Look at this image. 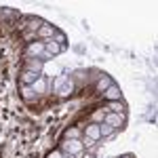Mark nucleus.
Instances as JSON below:
<instances>
[{"label": "nucleus", "mask_w": 158, "mask_h": 158, "mask_svg": "<svg viewBox=\"0 0 158 158\" xmlns=\"http://www.w3.org/2000/svg\"><path fill=\"white\" fill-rule=\"evenodd\" d=\"M53 89H55L59 95H70V93H72V82H70L68 74L57 76V78H55V82H53Z\"/></svg>", "instance_id": "1"}, {"label": "nucleus", "mask_w": 158, "mask_h": 158, "mask_svg": "<svg viewBox=\"0 0 158 158\" xmlns=\"http://www.w3.org/2000/svg\"><path fill=\"white\" fill-rule=\"evenodd\" d=\"M103 120H106V124H110L112 129H116V127L124 124V114H114V112H110V114L103 116Z\"/></svg>", "instance_id": "2"}, {"label": "nucleus", "mask_w": 158, "mask_h": 158, "mask_svg": "<svg viewBox=\"0 0 158 158\" xmlns=\"http://www.w3.org/2000/svg\"><path fill=\"white\" fill-rule=\"evenodd\" d=\"M103 95H106V99H110V101H120V91H118V86L110 85L106 91H103Z\"/></svg>", "instance_id": "3"}, {"label": "nucleus", "mask_w": 158, "mask_h": 158, "mask_svg": "<svg viewBox=\"0 0 158 158\" xmlns=\"http://www.w3.org/2000/svg\"><path fill=\"white\" fill-rule=\"evenodd\" d=\"M65 150H68V154H78V152L82 150V141H78V139H68V141H65Z\"/></svg>", "instance_id": "4"}, {"label": "nucleus", "mask_w": 158, "mask_h": 158, "mask_svg": "<svg viewBox=\"0 0 158 158\" xmlns=\"http://www.w3.org/2000/svg\"><path fill=\"white\" fill-rule=\"evenodd\" d=\"M27 55H36V57H42L44 55V42H34L27 47Z\"/></svg>", "instance_id": "5"}, {"label": "nucleus", "mask_w": 158, "mask_h": 158, "mask_svg": "<svg viewBox=\"0 0 158 158\" xmlns=\"http://www.w3.org/2000/svg\"><path fill=\"white\" fill-rule=\"evenodd\" d=\"M59 51H61V44H57L55 40H47L44 42V53L47 55H57Z\"/></svg>", "instance_id": "6"}, {"label": "nucleus", "mask_w": 158, "mask_h": 158, "mask_svg": "<svg viewBox=\"0 0 158 158\" xmlns=\"http://www.w3.org/2000/svg\"><path fill=\"white\" fill-rule=\"evenodd\" d=\"M44 86H47V80L40 76L38 80H34V82H32V91H34L36 95H38V93H44Z\"/></svg>", "instance_id": "7"}, {"label": "nucleus", "mask_w": 158, "mask_h": 158, "mask_svg": "<svg viewBox=\"0 0 158 158\" xmlns=\"http://www.w3.org/2000/svg\"><path fill=\"white\" fill-rule=\"evenodd\" d=\"M86 137H91L93 141L99 139V137H101V133H99V124H89V127H86Z\"/></svg>", "instance_id": "8"}, {"label": "nucleus", "mask_w": 158, "mask_h": 158, "mask_svg": "<svg viewBox=\"0 0 158 158\" xmlns=\"http://www.w3.org/2000/svg\"><path fill=\"white\" fill-rule=\"evenodd\" d=\"M38 78H40V74H38V72H30V70H27V72L23 74V78H21V80H23L25 85H32V82L38 80Z\"/></svg>", "instance_id": "9"}, {"label": "nucleus", "mask_w": 158, "mask_h": 158, "mask_svg": "<svg viewBox=\"0 0 158 158\" xmlns=\"http://www.w3.org/2000/svg\"><path fill=\"white\" fill-rule=\"evenodd\" d=\"M44 65H42V61H38V59H30L27 61V70L30 72H40Z\"/></svg>", "instance_id": "10"}, {"label": "nucleus", "mask_w": 158, "mask_h": 158, "mask_svg": "<svg viewBox=\"0 0 158 158\" xmlns=\"http://www.w3.org/2000/svg\"><path fill=\"white\" fill-rule=\"evenodd\" d=\"M44 70H47L51 76H57V74H61V70H59V65H57V63H47V65H44Z\"/></svg>", "instance_id": "11"}, {"label": "nucleus", "mask_w": 158, "mask_h": 158, "mask_svg": "<svg viewBox=\"0 0 158 158\" xmlns=\"http://www.w3.org/2000/svg\"><path fill=\"white\" fill-rule=\"evenodd\" d=\"M114 114H122V110H124V106H122L120 101H110V106H108Z\"/></svg>", "instance_id": "12"}, {"label": "nucleus", "mask_w": 158, "mask_h": 158, "mask_svg": "<svg viewBox=\"0 0 158 158\" xmlns=\"http://www.w3.org/2000/svg\"><path fill=\"white\" fill-rule=\"evenodd\" d=\"M110 85H112V80H110V78H101V80L97 82V89L101 91V93H103V91H106V89H108Z\"/></svg>", "instance_id": "13"}, {"label": "nucleus", "mask_w": 158, "mask_h": 158, "mask_svg": "<svg viewBox=\"0 0 158 158\" xmlns=\"http://www.w3.org/2000/svg\"><path fill=\"white\" fill-rule=\"evenodd\" d=\"M53 34H55V30L49 27V25H42L40 27V36H53Z\"/></svg>", "instance_id": "14"}, {"label": "nucleus", "mask_w": 158, "mask_h": 158, "mask_svg": "<svg viewBox=\"0 0 158 158\" xmlns=\"http://www.w3.org/2000/svg\"><path fill=\"white\" fill-rule=\"evenodd\" d=\"M99 133H101V137H108V135L112 133V127H110V124H101V127H99Z\"/></svg>", "instance_id": "15"}, {"label": "nucleus", "mask_w": 158, "mask_h": 158, "mask_svg": "<svg viewBox=\"0 0 158 158\" xmlns=\"http://www.w3.org/2000/svg\"><path fill=\"white\" fill-rule=\"evenodd\" d=\"M23 97L25 99H36V93H34L32 89H27V86H25V89H23Z\"/></svg>", "instance_id": "16"}, {"label": "nucleus", "mask_w": 158, "mask_h": 158, "mask_svg": "<svg viewBox=\"0 0 158 158\" xmlns=\"http://www.w3.org/2000/svg\"><path fill=\"white\" fill-rule=\"evenodd\" d=\"M103 116H106V114H103L101 110H97V112L93 114V120H95V122H97V120H103Z\"/></svg>", "instance_id": "17"}, {"label": "nucleus", "mask_w": 158, "mask_h": 158, "mask_svg": "<svg viewBox=\"0 0 158 158\" xmlns=\"http://www.w3.org/2000/svg\"><path fill=\"white\" fill-rule=\"evenodd\" d=\"M76 135H78V129H70L68 131V139H76Z\"/></svg>", "instance_id": "18"}, {"label": "nucleus", "mask_w": 158, "mask_h": 158, "mask_svg": "<svg viewBox=\"0 0 158 158\" xmlns=\"http://www.w3.org/2000/svg\"><path fill=\"white\" fill-rule=\"evenodd\" d=\"M63 40H65V38H63V34H57V36H55V42H57V44H61Z\"/></svg>", "instance_id": "19"}, {"label": "nucleus", "mask_w": 158, "mask_h": 158, "mask_svg": "<svg viewBox=\"0 0 158 158\" xmlns=\"http://www.w3.org/2000/svg\"><path fill=\"white\" fill-rule=\"evenodd\" d=\"M49 158H63V156H61V152H51Z\"/></svg>", "instance_id": "20"}, {"label": "nucleus", "mask_w": 158, "mask_h": 158, "mask_svg": "<svg viewBox=\"0 0 158 158\" xmlns=\"http://www.w3.org/2000/svg\"><path fill=\"white\" fill-rule=\"evenodd\" d=\"M93 143H95V141H93L91 137H85V146H93Z\"/></svg>", "instance_id": "21"}, {"label": "nucleus", "mask_w": 158, "mask_h": 158, "mask_svg": "<svg viewBox=\"0 0 158 158\" xmlns=\"http://www.w3.org/2000/svg\"><path fill=\"white\" fill-rule=\"evenodd\" d=\"M122 158H131V156H122Z\"/></svg>", "instance_id": "22"}]
</instances>
